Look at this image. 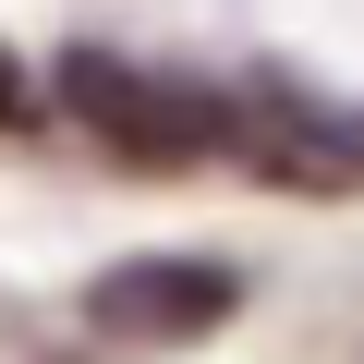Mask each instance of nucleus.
Segmentation results:
<instances>
[{
	"label": "nucleus",
	"instance_id": "1",
	"mask_svg": "<svg viewBox=\"0 0 364 364\" xmlns=\"http://www.w3.org/2000/svg\"><path fill=\"white\" fill-rule=\"evenodd\" d=\"M61 109H73L122 170H195V158H219V146L243 134V109H231V97L170 85V73L109 61V49H61Z\"/></svg>",
	"mask_w": 364,
	"mask_h": 364
},
{
	"label": "nucleus",
	"instance_id": "2",
	"mask_svg": "<svg viewBox=\"0 0 364 364\" xmlns=\"http://www.w3.org/2000/svg\"><path fill=\"white\" fill-rule=\"evenodd\" d=\"M231 304H243V279H231L219 255H122V267L85 279V316H97L109 340H158V352L231 328Z\"/></svg>",
	"mask_w": 364,
	"mask_h": 364
},
{
	"label": "nucleus",
	"instance_id": "3",
	"mask_svg": "<svg viewBox=\"0 0 364 364\" xmlns=\"http://www.w3.org/2000/svg\"><path fill=\"white\" fill-rule=\"evenodd\" d=\"M13 122H37V109H25V73H13V49H0V134H13Z\"/></svg>",
	"mask_w": 364,
	"mask_h": 364
}]
</instances>
